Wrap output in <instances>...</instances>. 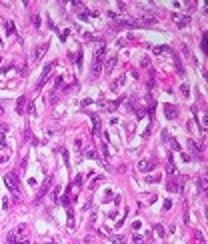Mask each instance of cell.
<instances>
[{
    "label": "cell",
    "instance_id": "obj_19",
    "mask_svg": "<svg viewBox=\"0 0 208 244\" xmlns=\"http://www.w3.org/2000/svg\"><path fill=\"white\" fill-rule=\"evenodd\" d=\"M26 110H28V114H30V116H36V104H34L32 100H28V104H26Z\"/></svg>",
    "mask_w": 208,
    "mask_h": 244
},
{
    "label": "cell",
    "instance_id": "obj_12",
    "mask_svg": "<svg viewBox=\"0 0 208 244\" xmlns=\"http://www.w3.org/2000/svg\"><path fill=\"white\" fill-rule=\"evenodd\" d=\"M166 190L168 192H180V184L176 180H168L166 182Z\"/></svg>",
    "mask_w": 208,
    "mask_h": 244
},
{
    "label": "cell",
    "instance_id": "obj_9",
    "mask_svg": "<svg viewBox=\"0 0 208 244\" xmlns=\"http://www.w3.org/2000/svg\"><path fill=\"white\" fill-rule=\"evenodd\" d=\"M154 168V160H148V158H144L138 162V170L140 172H150V170Z\"/></svg>",
    "mask_w": 208,
    "mask_h": 244
},
{
    "label": "cell",
    "instance_id": "obj_38",
    "mask_svg": "<svg viewBox=\"0 0 208 244\" xmlns=\"http://www.w3.org/2000/svg\"><path fill=\"white\" fill-rule=\"evenodd\" d=\"M160 180V176H148L146 178V182H158Z\"/></svg>",
    "mask_w": 208,
    "mask_h": 244
},
{
    "label": "cell",
    "instance_id": "obj_1",
    "mask_svg": "<svg viewBox=\"0 0 208 244\" xmlns=\"http://www.w3.org/2000/svg\"><path fill=\"white\" fill-rule=\"evenodd\" d=\"M104 52H106V46H104V44H100L98 50L94 52V62H92V72H90L92 78H98L100 72H102V60H104Z\"/></svg>",
    "mask_w": 208,
    "mask_h": 244
},
{
    "label": "cell",
    "instance_id": "obj_35",
    "mask_svg": "<svg viewBox=\"0 0 208 244\" xmlns=\"http://www.w3.org/2000/svg\"><path fill=\"white\" fill-rule=\"evenodd\" d=\"M100 182H102V176H98V178H96V180H94V182L90 184V188H96V186H98Z\"/></svg>",
    "mask_w": 208,
    "mask_h": 244
},
{
    "label": "cell",
    "instance_id": "obj_39",
    "mask_svg": "<svg viewBox=\"0 0 208 244\" xmlns=\"http://www.w3.org/2000/svg\"><path fill=\"white\" fill-rule=\"evenodd\" d=\"M134 244H142V236H138V234H134Z\"/></svg>",
    "mask_w": 208,
    "mask_h": 244
},
{
    "label": "cell",
    "instance_id": "obj_2",
    "mask_svg": "<svg viewBox=\"0 0 208 244\" xmlns=\"http://www.w3.org/2000/svg\"><path fill=\"white\" fill-rule=\"evenodd\" d=\"M4 182H6V186L10 188V192L14 194V196H20V180H18L16 172H8V174H4Z\"/></svg>",
    "mask_w": 208,
    "mask_h": 244
},
{
    "label": "cell",
    "instance_id": "obj_16",
    "mask_svg": "<svg viewBox=\"0 0 208 244\" xmlns=\"http://www.w3.org/2000/svg\"><path fill=\"white\" fill-rule=\"evenodd\" d=\"M170 54L174 56V66H176V72H178V74H182V72H184V68H182V64H180V58H178V56H176V54H174L172 50H170Z\"/></svg>",
    "mask_w": 208,
    "mask_h": 244
},
{
    "label": "cell",
    "instance_id": "obj_29",
    "mask_svg": "<svg viewBox=\"0 0 208 244\" xmlns=\"http://www.w3.org/2000/svg\"><path fill=\"white\" fill-rule=\"evenodd\" d=\"M200 48H202V52H206V34H202V40H200Z\"/></svg>",
    "mask_w": 208,
    "mask_h": 244
},
{
    "label": "cell",
    "instance_id": "obj_18",
    "mask_svg": "<svg viewBox=\"0 0 208 244\" xmlns=\"http://www.w3.org/2000/svg\"><path fill=\"white\" fill-rule=\"evenodd\" d=\"M166 170H168V174H172V176H174L176 172H178V170H176V166H174V162H172V156H170V158H168V164H166Z\"/></svg>",
    "mask_w": 208,
    "mask_h": 244
},
{
    "label": "cell",
    "instance_id": "obj_15",
    "mask_svg": "<svg viewBox=\"0 0 208 244\" xmlns=\"http://www.w3.org/2000/svg\"><path fill=\"white\" fill-rule=\"evenodd\" d=\"M26 96H20V98H18V104H16V112L18 114H24V104H26Z\"/></svg>",
    "mask_w": 208,
    "mask_h": 244
},
{
    "label": "cell",
    "instance_id": "obj_11",
    "mask_svg": "<svg viewBox=\"0 0 208 244\" xmlns=\"http://www.w3.org/2000/svg\"><path fill=\"white\" fill-rule=\"evenodd\" d=\"M90 118H92V124H94V128H92V134L98 136V134H100V128H102V122H100L98 114H90Z\"/></svg>",
    "mask_w": 208,
    "mask_h": 244
},
{
    "label": "cell",
    "instance_id": "obj_27",
    "mask_svg": "<svg viewBox=\"0 0 208 244\" xmlns=\"http://www.w3.org/2000/svg\"><path fill=\"white\" fill-rule=\"evenodd\" d=\"M24 232H26V226H24V224H20V226H18V230H16V232H14V234H16V236H20V238H22V236H24Z\"/></svg>",
    "mask_w": 208,
    "mask_h": 244
},
{
    "label": "cell",
    "instance_id": "obj_24",
    "mask_svg": "<svg viewBox=\"0 0 208 244\" xmlns=\"http://www.w3.org/2000/svg\"><path fill=\"white\" fill-rule=\"evenodd\" d=\"M110 240H112V244H124V242H126L124 236H112Z\"/></svg>",
    "mask_w": 208,
    "mask_h": 244
},
{
    "label": "cell",
    "instance_id": "obj_46",
    "mask_svg": "<svg viewBox=\"0 0 208 244\" xmlns=\"http://www.w3.org/2000/svg\"><path fill=\"white\" fill-rule=\"evenodd\" d=\"M2 114H4V108H2V104H0V116H2Z\"/></svg>",
    "mask_w": 208,
    "mask_h": 244
},
{
    "label": "cell",
    "instance_id": "obj_3",
    "mask_svg": "<svg viewBox=\"0 0 208 244\" xmlns=\"http://www.w3.org/2000/svg\"><path fill=\"white\" fill-rule=\"evenodd\" d=\"M58 62L54 60V62H50V64H46L44 66V70H42V76H40V80H38V84H36V90H40L42 86L46 84V80H48V76L52 74V70H54V66H56Z\"/></svg>",
    "mask_w": 208,
    "mask_h": 244
},
{
    "label": "cell",
    "instance_id": "obj_20",
    "mask_svg": "<svg viewBox=\"0 0 208 244\" xmlns=\"http://www.w3.org/2000/svg\"><path fill=\"white\" fill-rule=\"evenodd\" d=\"M60 202H62L64 206H70V186L66 188V194H64V196L60 198Z\"/></svg>",
    "mask_w": 208,
    "mask_h": 244
},
{
    "label": "cell",
    "instance_id": "obj_37",
    "mask_svg": "<svg viewBox=\"0 0 208 244\" xmlns=\"http://www.w3.org/2000/svg\"><path fill=\"white\" fill-rule=\"evenodd\" d=\"M172 208V200H164V210H170Z\"/></svg>",
    "mask_w": 208,
    "mask_h": 244
},
{
    "label": "cell",
    "instance_id": "obj_45",
    "mask_svg": "<svg viewBox=\"0 0 208 244\" xmlns=\"http://www.w3.org/2000/svg\"><path fill=\"white\" fill-rule=\"evenodd\" d=\"M76 184H78V186L82 184V174H78V176H76Z\"/></svg>",
    "mask_w": 208,
    "mask_h": 244
},
{
    "label": "cell",
    "instance_id": "obj_26",
    "mask_svg": "<svg viewBox=\"0 0 208 244\" xmlns=\"http://www.w3.org/2000/svg\"><path fill=\"white\" fill-rule=\"evenodd\" d=\"M166 142H170V144H172V148H174V150H180V144L176 142V138H172V136H170V138H168Z\"/></svg>",
    "mask_w": 208,
    "mask_h": 244
},
{
    "label": "cell",
    "instance_id": "obj_21",
    "mask_svg": "<svg viewBox=\"0 0 208 244\" xmlns=\"http://www.w3.org/2000/svg\"><path fill=\"white\" fill-rule=\"evenodd\" d=\"M162 52H170V46L162 44V46H154V54H162Z\"/></svg>",
    "mask_w": 208,
    "mask_h": 244
},
{
    "label": "cell",
    "instance_id": "obj_42",
    "mask_svg": "<svg viewBox=\"0 0 208 244\" xmlns=\"http://www.w3.org/2000/svg\"><path fill=\"white\" fill-rule=\"evenodd\" d=\"M142 226V224H140V220H136V222H134V224H132V228H134V230H138V228H140Z\"/></svg>",
    "mask_w": 208,
    "mask_h": 244
},
{
    "label": "cell",
    "instance_id": "obj_7",
    "mask_svg": "<svg viewBox=\"0 0 208 244\" xmlns=\"http://www.w3.org/2000/svg\"><path fill=\"white\" fill-rule=\"evenodd\" d=\"M164 114H166L168 120H176L178 118V108L174 104H164Z\"/></svg>",
    "mask_w": 208,
    "mask_h": 244
},
{
    "label": "cell",
    "instance_id": "obj_44",
    "mask_svg": "<svg viewBox=\"0 0 208 244\" xmlns=\"http://www.w3.org/2000/svg\"><path fill=\"white\" fill-rule=\"evenodd\" d=\"M110 198H112V192H110V190H106V194H104V200H110Z\"/></svg>",
    "mask_w": 208,
    "mask_h": 244
},
{
    "label": "cell",
    "instance_id": "obj_33",
    "mask_svg": "<svg viewBox=\"0 0 208 244\" xmlns=\"http://www.w3.org/2000/svg\"><path fill=\"white\" fill-rule=\"evenodd\" d=\"M68 34H70V30H62V34H60V40H62V42L68 38Z\"/></svg>",
    "mask_w": 208,
    "mask_h": 244
},
{
    "label": "cell",
    "instance_id": "obj_22",
    "mask_svg": "<svg viewBox=\"0 0 208 244\" xmlns=\"http://www.w3.org/2000/svg\"><path fill=\"white\" fill-rule=\"evenodd\" d=\"M68 228H74V212H72V208H68Z\"/></svg>",
    "mask_w": 208,
    "mask_h": 244
},
{
    "label": "cell",
    "instance_id": "obj_36",
    "mask_svg": "<svg viewBox=\"0 0 208 244\" xmlns=\"http://www.w3.org/2000/svg\"><path fill=\"white\" fill-rule=\"evenodd\" d=\"M58 194H60V186L54 188V202H58Z\"/></svg>",
    "mask_w": 208,
    "mask_h": 244
},
{
    "label": "cell",
    "instance_id": "obj_14",
    "mask_svg": "<svg viewBox=\"0 0 208 244\" xmlns=\"http://www.w3.org/2000/svg\"><path fill=\"white\" fill-rule=\"evenodd\" d=\"M124 80H126V78H124V76H118V78H116V80H114V82H112V84H110V90H114V92H116V90H118V88H120V86H122V84H124Z\"/></svg>",
    "mask_w": 208,
    "mask_h": 244
},
{
    "label": "cell",
    "instance_id": "obj_31",
    "mask_svg": "<svg viewBox=\"0 0 208 244\" xmlns=\"http://www.w3.org/2000/svg\"><path fill=\"white\" fill-rule=\"evenodd\" d=\"M32 22H34L36 28H40V16H38V14H34V16H32Z\"/></svg>",
    "mask_w": 208,
    "mask_h": 244
},
{
    "label": "cell",
    "instance_id": "obj_40",
    "mask_svg": "<svg viewBox=\"0 0 208 244\" xmlns=\"http://www.w3.org/2000/svg\"><path fill=\"white\" fill-rule=\"evenodd\" d=\"M54 86H56V88H60V86H62V76H58V78H56V82H54Z\"/></svg>",
    "mask_w": 208,
    "mask_h": 244
},
{
    "label": "cell",
    "instance_id": "obj_23",
    "mask_svg": "<svg viewBox=\"0 0 208 244\" xmlns=\"http://www.w3.org/2000/svg\"><path fill=\"white\" fill-rule=\"evenodd\" d=\"M60 152H62V158H64V164H66V166H70V156H68V150H66V148H60Z\"/></svg>",
    "mask_w": 208,
    "mask_h": 244
},
{
    "label": "cell",
    "instance_id": "obj_6",
    "mask_svg": "<svg viewBox=\"0 0 208 244\" xmlns=\"http://www.w3.org/2000/svg\"><path fill=\"white\" fill-rule=\"evenodd\" d=\"M52 186V176H46V180H44V184H42L40 192H38V196H36V202H40L44 196H46V192H48V188Z\"/></svg>",
    "mask_w": 208,
    "mask_h": 244
},
{
    "label": "cell",
    "instance_id": "obj_30",
    "mask_svg": "<svg viewBox=\"0 0 208 244\" xmlns=\"http://www.w3.org/2000/svg\"><path fill=\"white\" fill-rule=\"evenodd\" d=\"M0 146H2V148L8 146V144H6V136H4V132H0Z\"/></svg>",
    "mask_w": 208,
    "mask_h": 244
},
{
    "label": "cell",
    "instance_id": "obj_5",
    "mask_svg": "<svg viewBox=\"0 0 208 244\" xmlns=\"http://www.w3.org/2000/svg\"><path fill=\"white\" fill-rule=\"evenodd\" d=\"M116 62H118V56H116V54H112V56L108 58V62L102 66V72H104V74H112V70H114V66H116Z\"/></svg>",
    "mask_w": 208,
    "mask_h": 244
},
{
    "label": "cell",
    "instance_id": "obj_10",
    "mask_svg": "<svg viewBox=\"0 0 208 244\" xmlns=\"http://www.w3.org/2000/svg\"><path fill=\"white\" fill-rule=\"evenodd\" d=\"M122 102V98H118V100H114V102H100V108L102 110H108V112H114V110L118 108V104Z\"/></svg>",
    "mask_w": 208,
    "mask_h": 244
},
{
    "label": "cell",
    "instance_id": "obj_8",
    "mask_svg": "<svg viewBox=\"0 0 208 244\" xmlns=\"http://www.w3.org/2000/svg\"><path fill=\"white\" fill-rule=\"evenodd\" d=\"M172 20L176 22L178 28H184V26L190 24V16H182V14H172Z\"/></svg>",
    "mask_w": 208,
    "mask_h": 244
},
{
    "label": "cell",
    "instance_id": "obj_34",
    "mask_svg": "<svg viewBox=\"0 0 208 244\" xmlns=\"http://www.w3.org/2000/svg\"><path fill=\"white\" fill-rule=\"evenodd\" d=\"M180 90H182V94H184V96H188V92H190L188 84H182V88H180Z\"/></svg>",
    "mask_w": 208,
    "mask_h": 244
},
{
    "label": "cell",
    "instance_id": "obj_4",
    "mask_svg": "<svg viewBox=\"0 0 208 244\" xmlns=\"http://www.w3.org/2000/svg\"><path fill=\"white\" fill-rule=\"evenodd\" d=\"M46 50H48V42H44V44H38V46L34 48L32 60H34V62H40V60H42V56L46 54Z\"/></svg>",
    "mask_w": 208,
    "mask_h": 244
},
{
    "label": "cell",
    "instance_id": "obj_32",
    "mask_svg": "<svg viewBox=\"0 0 208 244\" xmlns=\"http://www.w3.org/2000/svg\"><path fill=\"white\" fill-rule=\"evenodd\" d=\"M76 66L82 68V52H78V56H76Z\"/></svg>",
    "mask_w": 208,
    "mask_h": 244
},
{
    "label": "cell",
    "instance_id": "obj_25",
    "mask_svg": "<svg viewBox=\"0 0 208 244\" xmlns=\"http://www.w3.org/2000/svg\"><path fill=\"white\" fill-rule=\"evenodd\" d=\"M154 230H156V234H158L160 238H164V236H166V230L160 226V224H156V226H154Z\"/></svg>",
    "mask_w": 208,
    "mask_h": 244
},
{
    "label": "cell",
    "instance_id": "obj_43",
    "mask_svg": "<svg viewBox=\"0 0 208 244\" xmlns=\"http://www.w3.org/2000/svg\"><path fill=\"white\" fill-rule=\"evenodd\" d=\"M148 64H150V60H148V58H142V68H146Z\"/></svg>",
    "mask_w": 208,
    "mask_h": 244
},
{
    "label": "cell",
    "instance_id": "obj_28",
    "mask_svg": "<svg viewBox=\"0 0 208 244\" xmlns=\"http://www.w3.org/2000/svg\"><path fill=\"white\" fill-rule=\"evenodd\" d=\"M84 156H86V158H96V152L92 150V148H88V150L84 152Z\"/></svg>",
    "mask_w": 208,
    "mask_h": 244
},
{
    "label": "cell",
    "instance_id": "obj_41",
    "mask_svg": "<svg viewBox=\"0 0 208 244\" xmlns=\"http://www.w3.org/2000/svg\"><path fill=\"white\" fill-rule=\"evenodd\" d=\"M182 160H184V162H190V154H186V152H182Z\"/></svg>",
    "mask_w": 208,
    "mask_h": 244
},
{
    "label": "cell",
    "instance_id": "obj_17",
    "mask_svg": "<svg viewBox=\"0 0 208 244\" xmlns=\"http://www.w3.org/2000/svg\"><path fill=\"white\" fill-rule=\"evenodd\" d=\"M4 28H6V34H16V26H14V22H8V20H6V22H4Z\"/></svg>",
    "mask_w": 208,
    "mask_h": 244
},
{
    "label": "cell",
    "instance_id": "obj_13",
    "mask_svg": "<svg viewBox=\"0 0 208 244\" xmlns=\"http://www.w3.org/2000/svg\"><path fill=\"white\" fill-rule=\"evenodd\" d=\"M186 144H188V148H190V150L194 152L196 156H200V154H202V148H200V146H198V144H196V142H194V140H188V142H186Z\"/></svg>",
    "mask_w": 208,
    "mask_h": 244
}]
</instances>
